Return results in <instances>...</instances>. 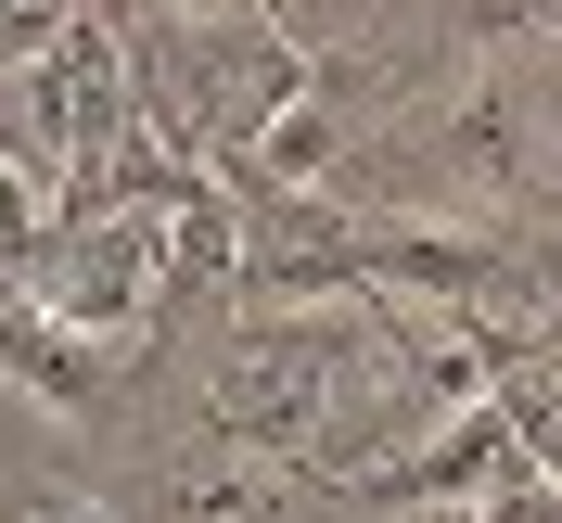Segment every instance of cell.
I'll return each instance as SVG.
<instances>
[{
  "instance_id": "1",
  "label": "cell",
  "mask_w": 562,
  "mask_h": 523,
  "mask_svg": "<svg viewBox=\"0 0 562 523\" xmlns=\"http://www.w3.org/2000/svg\"><path fill=\"white\" fill-rule=\"evenodd\" d=\"M396 396L384 332L346 307H244L205 345V421L256 473H333L346 486V409Z\"/></svg>"
},
{
  "instance_id": "2",
  "label": "cell",
  "mask_w": 562,
  "mask_h": 523,
  "mask_svg": "<svg viewBox=\"0 0 562 523\" xmlns=\"http://www.w3.org/2000/svg\"><path fill=\"white\" fill-rule=\"evenodd\" d=\"M550 192V115L512 77H460L448 103H422L396 140L346 154V217H422V230H498Z\"/></svg>"
},
{
  "instance_id": "3",
  "label": "cell",
  "mask_w": 562,
  "mask_h": 523,
  "mask_svg": "<svg viewBox=\"0 0 562 523\" xmlns=\"http://www.w3.org/2000/svg\"><path fill=\"white\" fill-rule=\"evenodd\" d=\"M154 294H167V217L90 205V217H52V243H38V269H26L13 307L65 319L90 345H128L140 319H154Z\"/></svg>"
},
{
  "instance_id": "4",
  "label": "cell",
  "mask_w": 562,
  "mask_h": 523,
  "mask_svg": "<svg viewBox=\"0 0 562 523\" xmlns=\"http://www.w3.org/2000/svg\"><path fill=\"white\" fill-rule=\"evenodd\" d=\"M26 115H38V140H52V179H90L115 154V140L140 128V90H128V38L103 26V13H65V26L26 52ZM52 192V205H65Z\"/></svg>"
},
{
  "instance_id": "5",
  "label": "cell",
  "mask_w": 562,
  "mask_h": 523,
  "mask_svg": "<svg viewBox=\"0 0 562 523\" xmlns=\"http://www.w3.org/2000/svg\"><path fill=\"white\" fill-rule=\"evenodd\" d=\"M512 459H525V447H512V434H498V409L473 396V409L422 421L409 447H384L371 473H346V486H333V511H473Z\"/></svg>"
},
{
  "instance_id": "6",
  "label": "cell",
  "mask_w": 562,
  "mask_h": 523,
  "mask_svg": "<svg viewBox=\"0 0 562 523\" xmlns=\"http://www.w3.org/2000/svg\"><path fill=\"white\" fill-rule=\"evenodd\" d=\"M115 357L128 345H90V332H65L38 307H0V384H26L52 421H103L115 409Z\"/></svg>"
},
{
  "instance_id": "7",
  "label": "cell",
  "mask_w": 562,
  "mask_h": 523,
  "mask_svg": "<svg viewBox=\"0 0 562 523\" xmlns=\"http://www.w3.org/2000/svg\"><path fill=\"white\" fill-rule=\"evenodd\" d=\"M167 486V523H307L294 486L307 473H256V459H192V473H154Z\"/></svg>"
},
{
  "instance_id": "8",
  "label": "cell",
  "mask_w": 562,
  "mask_h": 523,
  "mask_svg": "<svg viewBox=\"0 0 562 523\" xmlns=\"http://www.w3.org/2000/svg\"><path fill=\"white\" fill-rule=\"evenodd\" d=\"M231 281H244V217H231V192H205L167 217V294H231Z\"/></svg>"
},
{
  "instance_id": "9",
  "label": "cell",
  "mask_w": 562,
  "mask_h": 523,
  "mask_svg": "<svg viewBox=\"0 0 562 523\" xmlns=\"http://www.w3.org/2000/svg\"><path fill=\"white\" fill-rule=\"evenodd\" d=\"M38 243H52V179H26V167H0V307L26 294Z\"/></svg>"
},
{
  "instance_id": "10",
  "label": "cell",
  "mask_w": 562,
  "mask_h": 523,
  "mask_svg": "<svg viewBox=\"0 0 562 523\" xmlns=\"http://www.w3.org/2000/svg\"><path fill=\"white\" fill-rule=\"evenodd\" d=\"M473 38H562V0H460Z\"/></svg>"
},
{
  "instance_id": "11",
  "label": "cell",
  "mask_w": 562,
  "mask_h": 523,
  "mask_svg": "<svg viewBox=\"0 0 562 523\" xmlns=\"http://www.w3.org/2000/svg\"><path fill=\"white\" fill-rule=\"evenodd\" d=\"M13 498H26V523H115L103 498H90V486H65V473H26Z\"/></svg>"
}]
</instances>
